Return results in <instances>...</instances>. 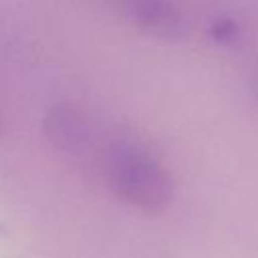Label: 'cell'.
<instances>
[{
	"label": "cell",
	"instance_id": "1",
	"mask_svg": "<svg viewBox=\"0 0 258 258\" xmlns=\"http://www.w3.org/2000/svg\"><path fill=\"white\" fill-rule=\"evenodd\" d=\"M99 171L109 189L133 208L163 212L173 200V181L163 163L131 139H115L99 153Z\"/></svg>",
	"mask_w": 258,
	"mask_h": 258
},
{
	"label": "cell",
	"instance_id": "2",
	"mask_svg": "<svg viewBox=\"0 0 258 258\" xmlns=\"http://www.w3.org/2000/svg\"><path fill=\"white\" fill-rule=\"evenodd\" d=\"M121 12L153 38L177 42L187 32L183 12L173 0H117Z\"/></svg>",
	"mask_w": 258,
	"mask_h": 258
},
{
	"label": "cell",
	"instance_id": "3",
	"mask_svg": "<svg viewBox=\"0 0 258 258\" xmlns=\"http://www.w3.org/2000/svg\"><path fill=\"white\" fill-rule=\"evenodd\" d=\"M42 133L54 149L64 153H79L89 145L91 129L83 111L69 103H58L44 113Z\"/></svg>",
	"mask_w": 258,
	"mask_h": 258
},
{
	"label": "cell",
	"instance_id": "4",
	"mask_svg": "<svg viewBox=\"0 0 258 258\" xmlns=\"http://www.w3.org/2000/svg\"><path fill=\"white\" fill-rule=\"evenodd\" d=\"M208 34L220 46H234L242 40L240 24L236 20L228 18V16H220V18L212 20V24L208 28Z\"/></svg>",
	"mask_w": 258,
	"mask_h": 258
},
{
	"label": "cell",
	"instance_id": "5",
	"mask_svg": "<svg viewBox=\"0 0 258 258\" xmlns=\"http://www.w3.org/2000/svg\"><path fill=\"white\" fill-rule=\"evenodd\" d=\"M256 97H258V81H256Z\"/></svg>",
	"mask_w": 258,
	"mask_h": 258
}]
</instances>
